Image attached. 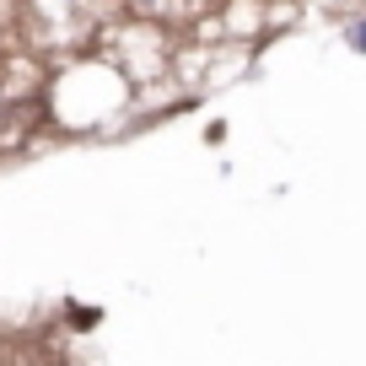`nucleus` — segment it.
Returning a JSON list of instances; mask_svg holds the SVG:
<instances>
[{"label": "nucleus", "instance_id": "nucleus-1", "mask_svg": "<svg viewBox=\"0 0 366 366\" xmlns=\"http://www.w3.org/2000/svg\"><path fill=\"white\" fill-rule=\"evenodd\" d=\"M345 44H350L355 54H366V16H355V22H345Z\"/></svg>", "mask_w": 366, "mask_h": 366}, {"label": "nucleus", "instance_id": "nucleus-2", "mask_svg": "<svg viewBox=\"0 0 366 366\" xmlns=\"http://www.w3.org/2000/svg\"><path fill=\"white\" fill-rule=\"evenodd\" d=\"M70 323H76V329H92V323H103V312H97V307H76V302H70Z\"/></svg>", "mask_w": 366, "mask_h": 366}, {"label": "nucleus", "instance_id": "nucleus-3", "mask_svg": "<svg viewBox=\"0 0 366 366\" xmlns=\"http://www.w3.org/2000/svg\"><path fill=\"white\" fill-rule=\"evenodd\" d=\"M129 6H140V11H157V6H162V0H129Z\"/></svg>", "mask_w": 366, "mask_h": 366}]
</instances>
